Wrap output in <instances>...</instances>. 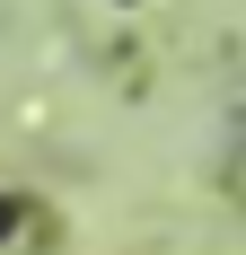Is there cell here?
<instances>
[{"label": "cell", "instance_id": "cell-1", "mask_svg": "<svg viewBox=\"0 0 246 255\" xmlns=\"http://www.w3.org/2000/svg\"><path fill=\"white\" fill-rule=\"evenodd\" d=\"M9 229H18V203H0V238H9Z\"/></svg>", "mask_w": 246, "mask_h": 255}]
</instances>
